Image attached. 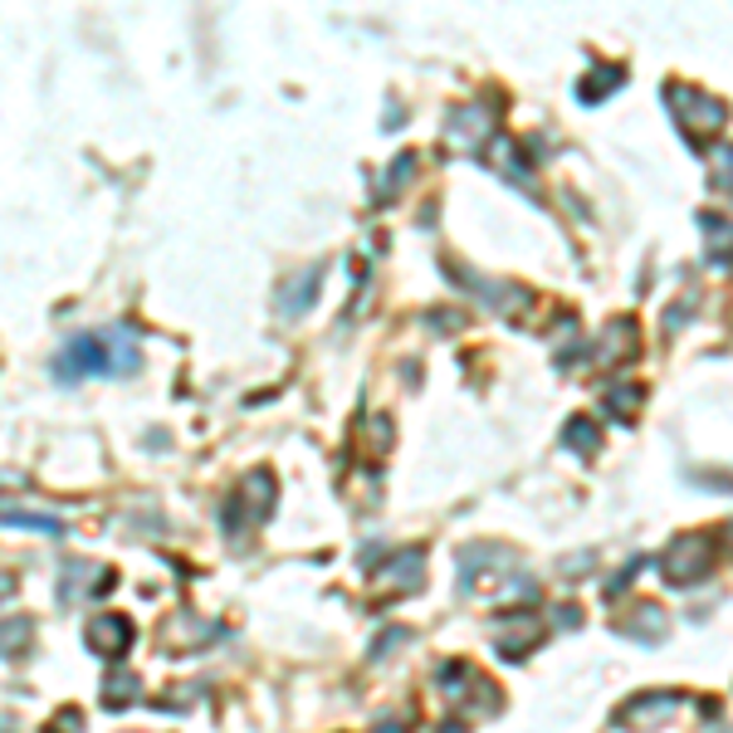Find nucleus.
<instances>
[{
	"mask_svg": "<svg viewBox=\"0 0 733 733\" xmlns=\"http://www.w3.org/2000/svg\"><path fill=\"white\" fill-rule=\"evenodd\" d=\"M319 293H323V269L313 265V269H303L293 284L279 289V313H284V319H303V313L319 303Z\"/></svg>",
	"mask_w": 733,
	"mask_h": 733,
	"instance_id": "11",
	"label": "nucleus"
},
{
	"mask_svg": "<svg viewBox=\"0 0 733 733\" xmlns=\"http://www.w3.org/2000/svg\"><path fill=\"white\" fill-rule=\"evenodd\" d=\"M685 704L680 690H656V694H636L622 704V714H616V724L622 729H646V724H665V719L675 714V709Z\"/></svg>",
	"mask_w": 733,
	"mask_h": 733,
	"instance_id": "8",
	"label": "nucleus"
},
{
	"mask_svg": "<svg viewBox=\"0 0 733 733\" xmlns=\"http://www.w3.org/2000/svg\"><path fill=\"white\" fill-rule=\"evenodd\" d=\"M435 685L445 690L450 699H460V704H470V699H484V704H499V690H494L489 680L475 670L470 660H445L435 670Z\"/></svg>",
	"mask_w": 733,
	"mask_h": 733,
	"instance_id": "6",
	"label": "nucleus"
},
{
	"mask_svg": "<svg viewBox=\"0 0 733 733\" xmlns=\"http://www.w3.org/2000/svg\"><path fill=\"white\" fill-rule=\"evenodd\" d=\"M640 397H646L640 387H616L612 397H606V411H612V421H630V416H636V406H640Z\"/></svg>",
	"mask_w": 733,
	"mask_h": 733,
	"instance_id": "16",
	"label": "nucleus"
},
{
	"mask_svg": "<svg viewBox=\"0 0 733 733\" xmlns=\"http://www.w3.org/2000/svg\"><path fill=\"white\" fill-rule=\"evenodd\" d=\"M562 445L578 450V455H596V445H602V431H596L592 416H572V421L562 425Z\"/></svg>",
	"mask_w": 733,
	"mask_h": 733,
	"instance_id": "14",
	"label": "nucleus"
},
{
	"mask_svg": "<svg viewBox=\"0 0 733 733\" xmlns=\"http://www.w3.org/2000/svg\"><path fill=\"white\" fill-rule=\"evenodd\" d=\"M425 578V552L421 548H406L397 552L391 562H377V582L387 586L391 596H401V592H411V586H421Z\"/></svg>",
	"mask_w": 733,
	"mask_h": 733,
	"instance_id": "9",
	"label": "nucleus"
},
{
	"mask_svg": "<svg viewBox=\"0 0 733 733\" xmlns=\"http://www.w3.org/2000/svg\"><path fill=\"white\" fill-rule=\"evenodd\" d=\"M665 104L675 108L680 132L690 138V147H699L709 132H724V122H729V104H724V98L704 94V88H690V84H665Z\"/></svg>",
	"mask_w": 733,
	"mask_h": 733,
	"instance_id": "3",
	"label": "nucleus"
},
{
	"mask_svg": "<svg viewBox=\"0 0 733 733\" xmlns=\"http://www.w3.org/2000/svg\"><path fill=\"white\" fill-rule=\"evenodd\" d=\"M411 172H416V157H411V152H401V157H397V166H391V176H387V186H381V196H387V201L397 196L401 182H406Z\"/></svg>",
	"mask_w": 733,
	"mask_h": 733,
	"instance_id": "18",
	"label": "nucleus"
},
{
	"mask_svg": "<svg viewBox=\"0 0 733 733\" xmlns=\"http://www.w3.org/2000/svg\"><path fill=\"white\" fill-rule=\"evenodd\" d=\"M371 733H406V724H401V719H387V724H377Z\"/></svg>",
	"mask_w": 733,
	"mask_h": 733,
	"instance_id": "24",
	"label": "nucleus"
},
{
	"mask_svg": "<svg viewBox=\"0 0 733 733\" xmlns=\"http://www.w3.org/2000/svg\"><path fill=\"white\" fill-rule=\"evenodd\" d=\"M138 694H142L138 670H112L108 680H104V709H108V714H122V709H128Z\"/></svg>",
	"mask_w": 733,
	"mask_h": 733,
	"instance_id": "12",
	"label": "nucleus"
},
{
	"mask_svg": "<svg viewBox=\"0 0 733 733\" xmlns=\"http://www.w3.org/2000/svg\"><path fill=\"white\" fill-rule=\"evenodd\" d=\"M714 186L733 201V147H724V152L714 157Z\"/></svg>",
	"mask_w": 733,
	"mask_h": 733,
	"instance_id": "19",
	"label": "nucleus"
},
{
	"mask_svg": "<svg viewBox=\"0 0 733 733\" xmlns=\"http://www.w3.org/2000/svg\"><path fill=\"white\" fill-rule=\"evenodd\" d=\"M724 543H729V548H733V524H729V528H724Z\"/></svg>",
	"mask_w": 733,
	"mask_h": 733,
	"instance_id": "26",
	"label": "nucleus"
},
{
	"mask_svg": "<svg viewBox=\"0 0 733 733\" xmlns=\"http://www.w3.org/2000/svg\"><path fill=\"white\" fill-rule=\"evenodd\" d=\"M440 733H465V724H440Z\"/></svg>",
	"mask_w": 733,
	"mask_h": 733,
	"instance_id": "25",
	"label": "nucleus"
},
{
	"mask_svg": "<svg viewBox=\"0 0 733 733\" xmlns=\"http://www.w3.org/2000/svg\"><path fill=\"white\" fill-rule=\"evenodd\" d=\"M30 622H6V656H15V646H25Z\"/></svg>",
	"mask_w": 733,
	"mask_h": 733,
	"instance_id": "21",
	"label": "nucleus"
},
{
	"mask_svg": "<svg viewBox=\"0 0 733 733\" xmlns=\"http://www.w3.org/2000/svg\"><path fill=\"white\" fill-rule=\"evenodd\" d=\"M401 640H406V630H401V626H387V636H381L377 646H371V660H381V656H387V650H397Z\"/></svg>",
	"mask_w": 733,
	"mask_h": 733,
	"instance_id": "20",
	"label": "nucleus"
},
{
	"mask_svg": "<svg viewBox=\"0 0 733 733\" xmlns=\"http://www.w3.org/2000/svg\"><path fill=\"white\" fill-rule=\"evenodd\" d=\"M6 528H35V533H64L60 518H40V514H25V509H6Z\"/></svg>",
	"mask_w": 733,
	"mask_h": 733,
	"instance_id": "17",
	"label": "nucleus"
},
{
	"mask_svg": "<svg viewBox=\"0 0 733 733\" xmlns=\"http://www.w3.org/2000/svg\"><path fill=\"white\" fill-rule=\"evenodd\" d=\"M558 622H562V626H578L582 612H578V606H558Z\"/></svg>",
	"mask_w": 733,
	"mask_h": 733,
	"instance_id": "23",
	"label": "nucleus"
},
{
	"mask_svg": "<svg viewBox=\"0 0 733 733\" xmlns=\"http://www.w3.org/2000/svg\"><path fill=\"white\" fill-rule=\"evenodd\" d=\"M622 78H626L622 64H612V69H596V74H586V78H582V88H578V98H582V104H596L602 94H616V88H622Z\"/></svg>",
	"mask_w": 733,
	"mask_h": 733,
	"instance_id": "15",
	"label": "nucleus"
},
{
	"mask_svg": "<svg viewBox=\"0 0 733 733\" xmlns=\"http://www.w3.org/2000/svg\"><path fill=\"white\" fill-rule=\"evenodd\" d=\"M665 626H670V622H665L660 606H636V612L622 622V630L630 640H665Z\"/></svg>",
	"mask_w": 733,
	"mask_h": 733,
	"instance_id": "13",
	"label": "nucleus"
},
{
	"mask_svg": "<svg viewBox=\"0 0 733 733\" xmlns=\"http://www.w3.org/2000/svg\"><path fill=\"white\" fill-rule=\"evenodd\" d=\"M460 592L489 596L494 606H533L538 602V582L524 572L518 552L489 548V543H470L460 552Z\"/></svg>",
	"mask_w": 733,
	"mask_h": 733,
	"instance_id": "2",
	"label": "nucleus"
},
{
	"mask_svg": "<svg viewBox=\"0 0 733 733\" xmlns=\"http://www.w3.org/2000/svg\"><path fill=\"white\" fill-rule=\"evenodd\" d=\"M142 363V337L128 323H112L98 333H78L64 343V353L54 357V377L78 381V377H132Z\"/></svg>",
	"mask_w": 733,
	"mask_h": 733,
	"instance_id": "1",
	"label": "nucleus"
},
{
	"mask_svg": "<svg viewBox=\"0 0 733 733\" xmlns=\"http://www.w3.org/2000/svg\"><path fill=\"white\" fill-rule=\"evenodd\" d=\"M660 572L670 586H694L714 572V538L709 533H685L675 538L670 552L660 558Z\"/></svg>",
	"mask_w": 733,
	"mask_h": 733,
	"instance_id": "5",
	"label": "nucleus"
},
{
	"mask_svg": "<svg viewBox=\"0 0 733 733\" xmlns=\"http://www.w3.org/2000/svg\"><path fill=\"white\" fill-rule=\"evenodd\" d=\"M78 729H84V719H78V709H64V719H54V724L44 729V733H78Z\"/></svg>",
	"mask_w": 733,
	"mask_h": 733,
	"instance_id": "22",
	"label": "nucleus"
},
{
	"mask_svg": "<svg viewBox=\"0 0 733 733\" xmlns=\"http://www.w3.org/2000/svg\"><path fill=\"white\" fill-rule=\"evenodd\" d=\"M274 499H279V489H274V475H265V470H255L250 479L240 484V489L225 499V509H220V524H225V533H240L245 524H265L269 514H274Z\"/></svg>",
	"mask_w": 733,
	"mask_h": 733,
	"instance_id": "4",
	"label": "nucleus"
},
{
	"mask_svg": "<svg viewBox=\"0 0 733 733\" xmlns=\"http://www.w3.org/2000/svg\"><path fill=\"white\" fill-rule=\"evenodd\" d=\"M494 122H489V108L484 104H470V108H455L445 122V142L450 147H475L479 138H489Z\"/></svg>",
	"mask_w": 733,
	"mask_h": 733,
	"instance_id": "10",
	"label": "nucleus"
},
{
	"mask_svg": "<svg viewBox=\"0 0 733 733\" xmlns=\"http://www.w3.org/2000/svg\"><path fill=\"white\" fill-rule=\"evenodd\" d=\"M88 650H94L98 660H122L132 650V640H138V630H132L128 616H118V612H108V616H98L94 626H88Z\"/></svg>",
	"mask_w": 733,
	"mask_h": 733,
	"instance_id": "7",
	"label": "nucleus"
}]
</instances>
